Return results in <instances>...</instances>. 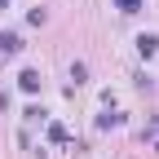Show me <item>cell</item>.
Here are the masks:
<instances>
[{
    "instance_id": "obj_4",
    "label": "cell",
    "mask_w": 159,
    "mask_h": 159,
    "mask_svg": "<svg viewBox=\"0 0 159 159\" xmlns=\"http://www.w3.org/2000/svg\"><path fill=\"white\" fill-rule=\"evenodd\" d=\"M142 5H146V0H115V9H119V13H137Z\"/></svg>"
},
{
    "instance_id": "obj_3",
    "label": "cell",
    "mask_w": 159,
    "mask_h": 159,
    "mask_svg": "<svg viewBox=\"0 0 159 159\" xmlns=\"http://www.w3.org/2000/svg\"><path fill=\"white\" fill-rule=\"evenodd\" d=\"M18 49H22V40L13 31H0V53H18Z\"/></svg>"
},
{
    "instance_id": "obj_1",
    "label": "cell",
    "mask_w": 159,
    "mask_h": 159,
    "mask_svg": "<svg viewBox=\"0 0 159 159\" xmlns=\"http://www.w3.org/2000/svg\"><path fill=\"white\" fill-rule=\"evenodd\" d=\"M137 53H142V57H155L159 53V35H137Z\"/></svg>"
},
{
    "instance_id": "obj_2",
    "label": "cell",
    "mask_w": 159,
    "mask_h": 159,
    "mask_svg": "<svg viewBox=\"0 0 159 159\" xmlns=\"http://www.w3.org/2000/svg\"><path fill=\"white\" fill-rule=\"evenodd\" d=\"M18 84H22V93H40V71H22Z\"/></svg>"
}]
</instances>
